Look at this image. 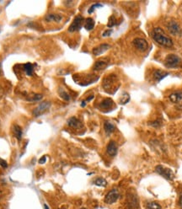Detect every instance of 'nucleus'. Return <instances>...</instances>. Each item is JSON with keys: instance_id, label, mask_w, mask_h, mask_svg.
I'll return each instance as SVG.
<instances>
[{"instance_id": "nucleus-1", "label": "nucleus", "mask_w": 182, "mask_h": 209, "mask_svg": "<svg viewBox=\"0 0 182 209\" xmlns=\"http://www.w3.org/2000/svg\"><path fill=\"white\" fill-rule=\"evenodd\" d=\"M152 37L154 41H156L158 45L162 47L168 48L173 47V41L171 39L169 36H167L166 35L164 34V30L159 27H157L153 30L152 32Z\"/></svg>"}, {"instance_id": "nucleus-30", "label": "nucleus", "mask_w": 182, "mask_h": 209, "mask_svg": "<svg viewBox=\"0 0 182 209\" xmlns=\"http://www.w3.org/2000/svg\"><path fill=\"white\" fill-rule=\"evenodd\" d=\"M112 33V30H107L103 33V36H109Z\"/></svg>"}, {"instance_id": "nucleus-28", "label": "nucleus", "mask_w": 182, "mask_h": 209, "mask_svg": "<svg viewBox=\"0 0 182 209\" xmlns=\"http://www.w3.org/2000/svg\"><path fill=\"white\" fill-rule=\"evenodd\" d=\"M42 99V96L41 95H35L33 96V98L30 99L29 101H38L40 100H41Z\"/></svg>"}, {"instance_id": "nucleus-6", "label": "nucleus", "mask_w": 182, "mask_h": 209, "mask_svg": "<svg viewBox=\"0 0 182 209\" xmlns=\"http://www.w3.org/2000/svg\"><path fill=\"white\" fill-rule=\"evenodd\" d=\"M167 29L169 33L173 36H180L182 34L181 28L179 25V24L174 20L169 21V23L167 24Z\"/></svg>"}, {"instance_id": "nucleus-18", "label": "nucleus", "mask_w": 182, "mask_h": 209, "mask_svg": "<svg viewBox=\"0 0 182 209\" xmlns=\"http://www.w3.org/2000/svg\"><path fill=\"white\" fill-rule=\"evenodd\" d=\"M112 106H113V101L110 98L105 99L103 101H101V103L100 105V108L102 109H109L111 108Z\"/></svg>"}, {"instance_id": "nucleus-3", "label": "nucleus", "mask_w": 182, "mask_h": 209, "mask_svg": "<svg viewBox=\"0 0 182 209\" xmlns=\"http://www.w3.org/2000/svg\"><path fill=\"white\" fill-rule=\"evenodd\" d=\"M155 170L158 175H160L161 176L165 178L166 180H174V173H173V171H172L170 169H169V168H166V167L163 166V165H157L155 168Z\"/></svg>"}, {"instance_id": "nucleus-13", "label": "nucleus", "mask_w": 182, "mask_h": 209, "mask_svg": "<svg viewBox=\"0 0 182 209\" xmlns=\"http://www.w3.org/2000/svg\"><path fill=\"white\" fill-rule=\"evenodd\" d=\"M169 100L174 104L182 103V91H176L169 96Z\"/></svg>"}, {"instance_id": "nucleus-10", "label": "nucleus", "mask_w": 182, "mask_h": 209, "mask_svg": "<svg viewBox=\"0 0 182 209\" xmlns=\"http://www.w3.org/2000/svg\"><path fill=\"white\" fill-rule=\"evenodd\" d=\"M110 47H111V46L109 45V44H101V45L98 46V47L94 48L92 52L95 56H100L106 52L107 50H109Z\"/></svg>"}, {"instance_id": "nucleus-26", "label": "nucleus", "mask_w": 182, "mask_h": 209, "mask_svg": "<svg viewBox=\"0 0 182 209\" xmlns=\"http://www.w3.org/2000/svg\"><path fill=\"white\" fill-rule=\"evenodd\" d=\"M116 18H115V16L111 15L110 18H109V22L108 24H107V26L109 28H111V27H113L114 25H116Z\"/></svg>"}, {"instance_id": "nucleus-34", "label": "nucleus", "mask_w": 182, "mask_h": 209, "mask_svg": "<svg viewBox=\"0 0 182 209\" xmlns=\"http://www.w3.org/2000/svg\"><path fill=\"white\" fill-rule=\"evenodd\" d=\"M0 196H1V192H0Z\"/></svg>"}, {"instance_id": "nucleus-35", "label": "nucleus", "mask_w": 182, "mask_h": 209, "mask_svg": "<svg viewBox=\"0 0 182 209\" xmlns=\"http://www.w3.org/2000/svg\"><path fill=\"white\" fill-rule=\"evenodd\" d=\"M81 209H87V208H81Z\"/></svg>"}, {"instance_id": "nucleus-24", "label": "nucleus", "mask_w": 182, "mask_h": 209, "mask_svg": "<svg viewBox=\"0 0 182 209\" xmlns=\"http://www.w3.org/2000/svg\"><path fill=\"white\" fill-rule=\"evenodd\" d=\"M95 184L98 186H106L107 185V182H106V180L104 179V178H97L96 180H95Z\"/></svg>"}, {"instance_id": "nucleus-4", "label": "nucleus", "mask_w": 182, "mask_h": 209, "mask_svg": "<svg viewBox=\"0 0 182 209\" xmlns=\"http://www.w3.org/2000/svg\"><path fill=\"white\" fill-rule=\"evenodd\" d=\"M180 58L175 54H169L165 58L164 60V65L169 69H174L176 68L180 63Z\"/></svg>"}, {"instance_id": "nucleus-7", "label": "nucleus", "mask_w": 182, "mask_h": 209, "mask_svg": "<svg viewBox=\"0 0 182 209\" xmlns=\"http://www.w3.org/2000/svg\"><path fill=\"white\" fill-rule=\"evenodd\" d=\"M119 196H120L119 191L116 189H113L106 194V197H105V202L107 204L115 203L118 200Z\"/></svg>"}, {"instance_id": "nucleus-14", "label": "nucleus", "mask_w": 182, "mask_h": 209, "mask_svg": "<svg viewBox=\"0 0 182 209\" xmlns=\"http://www.w3.org/2000/svg\"><path fill=\"white\" fill-rule=\"evenodd\" d=\"M167 75H169V73L163 71V70H160V69H157V70L154 71V73H153V77L155 81L159 82V81H161L164 78L166 77Z\"/></svg>"}, {"instance_id": "nucleus-23", "label": "nucleus", "mask_w": 182, "mask_h": 209, "mask_svg": "<svg viewBox=\"0 0 182 209\" xmlns=\"http://www.w3.org/2000/svg\"><path fill=\"white\" fill-rule=\"evenodd\" d=\"M147 208L148 209H162L161 206L156 201H151L147 204Z\"/></svg>"}, {"instance_id": "nucleus-33", "label": "nucleus", "mask_w": 182, "mask_h": 209, "mask_svg": "<svg viewBox=\"0 0 182 209\" xmlns=\"http://www.w3.org/2000/svg\"><path fill=\"white\" fill-rule=\"evenodd\" d=\"M44 207H45V209H50V208H49V207H48L47 205H46V204H45V205H44Z\"/></svg>"}, {"instance_id": "nucleus-9", "label": "nucleus", "mask_w": 182, "mask_h": 209, "mask_svg": "<svg viewBox=\"0 0 182 209\" xmlns=\"http://www.w3.org/2000/svg\"><path fill=\"white\" fill-rule=\"evenodd\" d=\"M133 45L137 50L141 51V52H145L148 50V41L143 38H136L133 40Z\"/></svg>"}, {"instance_id": "nucleus-8", "label": "nucleus", "mask_w": 182, "mask_h": 209, "mask_svg": "<svg viewBox=\"0 0 182 209\" xmlns=\"http://www.w3.org/2000/svg\"><path fill=\"white\" fill-rule=\"evenodd\" d=\"M84 22V18L83 16L81 15H78L77 17H75V19H74V21L70 25V26L69 28V30L70 32H74L77 31V30H79L82 27V24Z\"/></svg>"}, {"instance_id": "nucleus-15", "label": "nucleus", "mask_w": 182, "mask_h": 209, "mask_svg": "<svg viewBox=\"0 0 182 209\" xmlns=\"http://www.w3.org/2000/svg\"><path fill=\"white\" fill-rule=\"evenodd\" d=\"M68 125L69 127H73V128H80L82 127V123L76 117H71L68 120Z\"/></svg>"}, {"instance_id": "nucleus-32", "label": "nucleus", "mask_w": 182, "mask_h": 209, "mask_svg": "<svg viewBox=\"0 0 182 209\" xmlns=\"http://www.w3.org/2000/svg\"><path fill=\"white\" fill-rule=\"evenodd\" d=\"M179 206L182 208V194L180 195V196H179Z\"/></svg>"}, {"instance_id": "nucleus-27", "label": "nucleus", "mask_w": 182, "mask_h": 209, "mask_svg": "<svg viewBox=\"0 0 182 209\" xmlns=\"http://www.w3.org/2000/svg\"><path fill=\"white\" fill-rule=\"evenodd\" d=\"M102 4H100V3H95V4H93L92 6H91V7H90V8H89V10H88V12H89V14H91V13H93V12H94V10H95V8H98V7H99V8H100V7H102Z\"/></svg>"}, {"instance_id": "nucleus-31", "label": "nucleus", "mask_w": 182, "mask_h": 209, "mask_svg": "<svg viewBox=\"0 0 182 209\" xmlns=\"http://www.w3.org/2000/svg\"><path fill=\"white\" fill-rule=\"evenodd\" d=\"M46 161H47V157L46 156H42L39 159L40 164H44V163H46Z\"/></svg>"}, {"instance_id": "nucleus-2", "label": "nucleus", "mask_w": 182, "mask_h": 209, "mask_svg": "<svg viewBox=\"0 0 182 209\" xmlns=\"http://www.w3.org/2000/svg\"><path fill=\"white\" fill-rule=\"evenodd\" d=\"M102 86L106 92L113 94L116 92L117 90V88L119 87L118 79L115 74H110L107 77L105 78Z\"/></svg>"}, {"instance_id": "nucleus-20", "label": "nucleus", "mask_w": 182, "mask_h": 209, "mask_svg": "<svg viewBox=\"0 0 182 209\" xmlns=\"http://www.w3.org/2000/svg\"><path fill=\"white\" fill-rule=\"evenodd\" d=\"M95 27V20L92 18H87L85 19V28L87 30H91Z\"/></svg>"}, {"instance_id": "nucleus-29", "label": "nucleus", "mask_w": 182, "mask_h": 209, "mask_svg": "<svg viewBox=\"0 0 182 209\" xmlns=\"http://www.w3.org/2000/svg\"><path fill=\"white\" fill-rule=\"evenodd\" d=\"M0 166L3 167V168H7L8 167V164H7V162L5 161V160H3V159H2L1 158H0Z\"/></svg>"}, {"instance_id": "nucleus-17", "label": "nucleus", "mask_w": 182, "mask_h": 209, "mask_svg": "<svg viewBox=\"0 0 182 209\" xmlns=\"http://www.w3.org/2000/svg\"><path fill=\"white\" fill-rule=\"evenodd\" d=\"M13 133L15 136V138L18 140H20L22 138V129L19 125H14L13 126Z\"/></svg>"}, {"instance_id": "nucleus-21", "label": "nucleus", "mask_w": 182, "mask_h": 209, "mask_svg": "<svg viewBox=\"0 0 182 209\" xmlns=\"http://www.w3.org/2000/svg\"><path fill=\"white\" fill-rule=\"evenodd\" d=\"M24 69L25 72V74L28 75V76H31L32 74H33V71H34V67L32 65L31 63H26L24 65Z\"/></svg>"}, {"instance_id": "nucleus-25", "label": "nucleus", "mask_w": 182, "mask_h": 209, "mask_svg": "<svg viewBox=\"0 0 182 209\" xmlns=\"http://www.w3.org/2000/svg\"><path fill=\"white\" fill-rule=\"evenodd\" d=\"M130 100V96L129 95L127 94V93H124L122 96H121V99H120V103L121 105H125V104H127Z\"/></svg>"}, {"instance_id": "nucleus-11", "label": "nucleus", "mask_w": 182, "mask_h": 209, "mask_svg": "<svg viewBox=\"0 0 182 209\" xmlns=\"http://www.w3.org/2000/svg\"><path fill=\"white\" fill-rule=\"evenodd\" d=\"M108 64L109 61L106 58L98 60L95 63V65H94V70H95V71H101V70H104V69H106V68H107Z\"/></svg>"}, {"instance_id": "nucleus-12", "label": "nucleus", "mask_w": 182, "mask_h": 209, "mask_svg": "<svg viewBox=\"0 0 182 209\" xmlns=\"http://www.w3.org/2000/svg\"><path fill=\"white\" fill-rule=\"evenodd\" d=\"M106 151H107V154L111 157L116 156L117 154V145H116V142L114 141H111L107 145L106 148Z\"/></svg>"}, {"instance_id": "nucleus-5", "label": "nucleus", "mask_w": 182, "mask_h": 209, "mask_svg": "<svg viewBox=\"0 0 182 209\" xmlns=\"http://www.w3.org/2000/svg\"><path fill=\"white\" fill-rule=\"evenodd\" d=\"M51 106V103L49 101H44V102H41L39 106L36 107V108L33 110L32 113L34 115L35 117H41V115L45 113L46 111H47L49 110Z\"/></svg>"}, {"instance_id": "nucleus-22", "label": "nucleus", "mask_w": 182, "mask_h": 209, "mask_svg": "<svg viewBox=\"0 0 182 209\" xmlns=\"http://www.w3.org/2000/svg\"><path fill=\"white\" fill-rule=\"evenodd\" d=\"M58 93H59V96H60L61 98L63 99L64 101H69V100H70V96H69V95L63 90V88H60V89H59Z\"/></svg>"}, {"instance_id": "nucleus-36", "label": "nucleus", "mask_w": 182, "mask_h": 209, "mask_svg": "<svg viewBox=\"0 0 182 209\" xmlns=\"http://www.w3.org/2000/svg\"><path fill=\"white\" fill-rule=\"evenodd\" d=\"M0 72H1V69H0Z\"/></svg>"}, {"instance_id": "nucleus-19", "label": "nucleus", "mask_w": 182, "mask_h": 209, "mask_svg": "<svg viewBox=\"0 0 182 209\" xmlns=\"http://www.w3.org/2000/svg\"><path fill=\"white\" fill-rule=\"evenodd\" d=\"M104 129L106 131V134H111V133H112V132L115 131L116 127H115V126H114L111 122H106L105 124H104Z\"/></svg>"}, {"instance_id": "nucleus-16", "label": "nucleus", "mask_w": 182, "mask_h": 209, "mask_svg": "<svg viewBox=\"0 0 182 209\" xmlns=\"http://www.w3.org/2000/svg\"><path fill=\"white\" fill-rule=\"evenodd\" d=\"M63 19V16L58 14H49L46 16V19L47 21H54V22H60Z\"/></svg>"}]
</instances>
